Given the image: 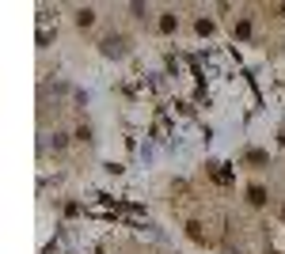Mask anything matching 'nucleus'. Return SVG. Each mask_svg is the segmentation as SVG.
Listing matches in <instances>:
<instances>
[{
    "instance_id": "f03ea898",
    "label": "nucleus",
    "mask_w": 285,
    "mask_h": 254,
    "mask_svg": "<svg viewBox=\"0 0 285 254\" xmlns=\"http://www.w3.org/2000/svg\"><path fill=\"white\" fill-rule=\"evenodd\" d=\"M266 201V190L262 186H251V205H262Z\"/></svg>"
},
{
    "instance_id": "7ed1b4c3",
    "label": "nucleus",
    "mask_w": 285,
    "mask_h": 254,
    "mask_svg": "<svg viewBox=\"0 0 285 254\" xmlns=\"http://www.w3.org/2000/svg\"><path fill=\"white\" fill-rule=\"evenodd\" d=\"M91 19H95V12H91V8H84V12L76 15V23H80V27H87V23H91Z\"/></svg>"
},
{
    "instance_id": "f257e3e1",
    "label": "nucleus",
    "mask_w": 285,
    "mask_h": 254,
    "mask_svg": "<svg viewBox=\"0 0 285 254\" xmlns=\"http://www.w3.org/2000/svg\"><path fill=\"white\" fill-rule=\"evenodd\" d=\"M103 53L118 57V53H122V38H107V42H103Z\"/></svg>"
}]
</instances>
